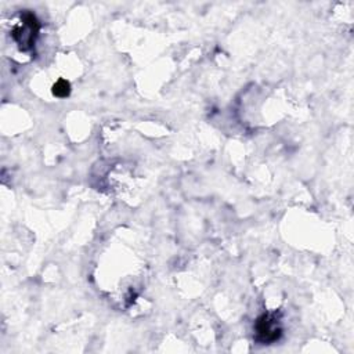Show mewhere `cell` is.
Masks as SVG:
<instances>
[{
    "label": "cell",
    "instance_id": "cell-1",
    "mask_svg": "<svg viewBox=\"0 0 354 354\" xmlns=\"http://www.w3.org/2000/svg\"><path fill=\"white\" fill-rule=\"evenodd\" d=\"M21 25L15 26L11 32V36L17 41L21 50H29L35 44V39L37 36V32L40 29V24L35 14L32 12H24L21 15Z\"/></svg>",
    "mask_w": 354,
    "mask_h": 354
},
{
    "label": "cell",
    "instance_id": "cell-2",
    "mask_svg": "<svg viewBox=\"0 0 354 354\" xmlns=\"http://www.w3.org/2000/svg\"><path fill=\"white\" fill-rule=\"evenodd\" d=\"M256 339L263 344H270L277 342L282 335V328L279 325V318L275 313L261 314L254 325Z\"/></svg>",
    "mask_w": 354,
    "mask_h": 354
},
{
    "label": "cell",
    "instance_id": "cell-3",
    "mask_svg": "<svg viewBox=\"0 0 354 354\" xmlns=\"http://www.w3.org/2000/svg\"><path fill=\"white\" fill-rule=\"evenodd\" d=\"M53 94L58 98H65L71 94V83L65 79H58L54 84H53V88H51Z\"/></svg>",
    "mask_w": 354,
    "mask_h": 354
}]
</instances>
